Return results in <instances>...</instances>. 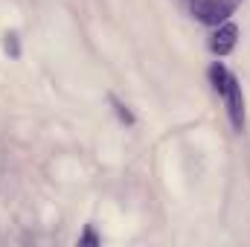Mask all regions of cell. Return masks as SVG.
Masks as SVG:
<instances>
[{
    "mask_svg": "<svg viewBox=\"0 0 250 247\" xmlns=\"http://www.w3.org/2000/svg\"><path fill=\"white\" fill-rule=\"evenodd\" d=\"M187 3H189V0H187Z\"/></svg>",
    "mask_w": 250,
    "mask_h": 247,
    "instance_id": "7",
    "label": "cell"
},
{
    "mask_svg": "<svg viewBox=\"0 0 250 247\" xmlns=\"http://www.w3.org/2000/svg\"><path fill=\"white\" fill-rule=\"evenodd\" d=\"M242 0H189V15L207 26H218L224 21H230V15L236 12Z\"/></svg>",
    "mask_w": 250,
    "mask_h": 247,
    "instance_id": "1",
    "label": "cell"
},
{
    "mask_svg": "<svg viewBox=\"0 0 250 247\" xmlns=\"http://www.w3.org/2000/svg\"><path fill=\"white\" fill-rule=\"evenodd\" d=\"M108 102H111V108H114V114H117V120H120L123 125H134V123H137V117L131 114V108L125 105V102L120 99V96H114V93H111V96H108Z\"/></svg>",
    "mask_w": 250,
    "mask_h": 247,
    "instance_id": "4",
    "label": "cell"
},
{
    "mask_svg": "<svg viewBox=\"0 0 250 247\" xmlns=\"http://www.w3.org/2000/svg\"><path fill=\"white\" fill-rule=\"evenodd\" d=\"M3 50L12 59H21V38H18V32H6L3 35Z\"/></svg>",
    "mask_w": 250,
    "mask_h": 247,
    "instance_id": "5",
    "label": "cell"
},
{
    "mask_svg": "<svg viewBox=\"0 0 250 247\" xmlns=\"http://www.w3.org/2000/svg\"><path fill=\"white\" fill-rule=\"evenodd\" d=\"M218 96H221L224 105H227V117H230L233 131H242V128H245V96H242V84H239V79L233 76V79L227 82V87H224Z\"/></svg>",
    "mask_w": 250,
    "mask_h": 247,
    "instance_id": "2",
    "label": "cell"
},
{
    "mask_svg": "<svg viewBox=\"0 0 250 247\" xmlns=\"http://www.w3.org/2000/svg\"><path fill=\"white\" fill-rule=\"evenodd\" d=\"M236 44H239V26L233 21H224V23L215 26V35L209 38V53L224 59V56H230L236 50Z\"/></svg>",
    "mask_w": 250,
    "mask_h": 247,
    "instance_id": "3",
    "label": "cell"
},
{
    "mask_svg": "<svg viewBox=\"0 0 250 247\" xmlns=\"http://www.w3.org/2000/svg\"><path fill=\"white\" fill-rule=\"evenodd\" d=\"M99 242H102V239H99V233H96L90 224H87V227H84V233L79 236V245H99Z\"/></svg>",
    "mask_w": 250,
    "mask_h": 247,
    "instance_id": "6",
    "label": "cell"
}]
</instances>
